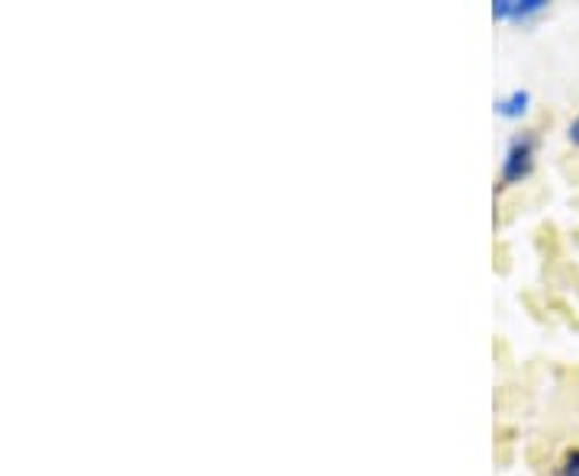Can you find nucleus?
Segmentation results:
<instances>
[{
    "label": "nucleus",
    "mask_w": 579,
    "mask_h": 476,
    "mask_svg": "<svg viewBox=\"0 0 579 476\" xmlns=\"http://www.w3.org/2000/svg\"><path fill=\"white\" fill-rule=\"evenodd\" d=\"M534 155H537V136L531 129L515 133L509 139V145H506V155H502L499 184L502 188H515V184L529 181L531 171H534Z\"/></svg>",
    "instance_id": "1"
},
{
    "label": "nucleus",
    "mask_w": 579,
    "mask_h": 476,
    "mask_svg": "<svg viewBox=\"0 0 579 476\" xmlns=\"http://www.w3.org/2000/svg\"><path fill=\"white\" fill-rule=\"evenodd\" d=\"M547 10V0H492L496 23H529Z\"/></svg>",
    "instance_id": "2"
},
{
    "label": "nucleus",
    "mask_w": 579,
    "mask_h": 476,
    "mask_svg": "<svg viewBox=\"0 0 579 476\" xmlns=\"http://www.w3.org/2000/svg\"><path fill=\"white\" fill-rule=\"evenodd\" d=\"M529 106L531 91H525V88H515V91H509V94L496 97V103H492L496 116H502V120H522V116L529 113Z\"/></svg>",
    "instance_id": "3"
},
{
    "label": "nucleus",
    "mask_w": 579,
    "mask_h": 476,
    "mask_svg": "<svg viewBox=\"0 0 579 476\" xmlns=\"http://www.w3.org/2000/svg\"><path fill=\"white\" fill-rule=\"evenodd\" d=\"M557 476H579V451H570L560 467H557Z\"/></svg>",
    "instance_id": "4"
},
{
    "label": "nucleus",
    "mask_w": 579,
    "mask_h": 476,
    "mask_svg": "<svg viewBox=\"0 0 579 476\" xmlns=\"http://www.w3.org/2000/svg\"><path fill=\"white\" fill-rule=\"evenodd\" d=\"M567 139H570L574 145H579V116L570 120V126H567Z\"/></svg>",
    "instance_id": "5"
}]
</instances>
